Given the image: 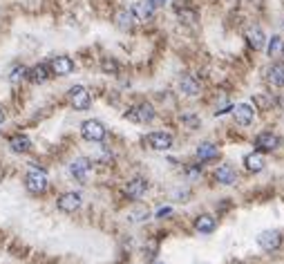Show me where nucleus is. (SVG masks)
I'll return each instance as SVG.
<instances>
[{
    "label": "nucleus",
    "mask_w": 284,
    "mask_h": 264,
    "mask_svg": "<svg viewBox=\"0 0 284 264\" xmlns=\"http://www.w3.org/2000/svg\"><path fill=\"white\" fill-rule=\"evenodd\" d=\"M49 186V179H47V173L43 168H29L27 175H25V188L29 190L32 195H43Z\"/></svg>",
    "instance_id": "f257e3e1"
},
{
    "label": "nucleus",
    "mask_w": 284,
    "mask_h": 264,
    "mask_svg": "<svg viewBox=\"0 0 284 264\" xmlns=\"http://www.w3.org/2000/svg\"><path fill=\"white\" fill-rule=\"evenodd\" d=\"M67 101H70V106L74 110H90L92 106V94L90 90L85 88V85H74V88L67 90Z\"/></svg>",
    "instance_id": "f03ea898"
},
{
    "label": "nucleus",
    "mask_w": 284,
    "mask_h": 264,
    "mask_svg": "<svg viewBox=\"0 0 284 264\" xmlns=\"http://www.w3.org/2000/svg\"><path fill=\"white\" fill-rule=\"evenodd\" d=\"M126 116H128L130 121H134V124L146 126V124H152L154 116H157V112H154V108L150 106V103L144 101V103H137V106H134Z\"/></svg>",
    "instance_id": "7ed1b4c3"
},
{
    "label": "nucleus",
    "mask_w": 284,
    "mask_h": 264,
    "mask_svg": "<svg viewBox=\"0 0 284 264\" xmlns=\"http://www.w3.org/2000/svg\"><path fill=\"white\" fill-rule=\"evenodd\" d=\"M81 134H83L85 141H94V144H96V141L106 139L108 130L98 119H88V121H83V126H81Z\"/></svg>",
    "instance_id": "20e7f679"
},
{
    "label": "nucleus",
    "mask_w": 284,
    "mask_h": 264,
    "mask_svg": "<svg viewBox=\"0 0 284 264\" xmlns=\"http://www.w3.org/2000/svg\"><path fill=\"white\" fill-rule=\"evenodd\" d=\"M257 244L262 247V251H267V253H273L282 247V233L275 231V229H267L262 231L260 235H257Z\"/></svg>",
    "instance_id": "39448f33"
},
{
    "label": "nucleus",
    "mask_w": 284,
    "mask_h": 264,
    "mask_svg": "<svg viewBox=\"0 0 284 264\" xmlns=\"http://www.w3.org/2000/svg\"><path fill=\"white\" fill-rule=\"evenodd\" d=\"M146 193H148V181L144 179V177H134V179H130L126 186H123V195L132 201L144 199Z\"/></svg>",
    "instance_id": "423d86ee"
},
{
    "label": "nucleus",
    "mask_w": 284,
    "mask_h": 264,
    "mask_svg": "<svg viewBox=\"0 0 284 264\" xmlns=\"http://www.w3.org/2000/svg\"><path fill=\"white\" fill-rule=\"evenodd\" d=\"M70 173H72V177L76 181H81V184H85L90 179V173H92V161L88 157H78V159H74V161L70 164Z\"/></svg>",
    "instance_id": "0eeeda50"
},
{
    "label": "nucleus",
    "mask_w": 284,
    "mask_h": 264,
    "mask_svg": "<svg viewBox=\"0 0 284 264\" xmlns=\"http://www.w3.org/2000/svg\"><path fill=\"white\" fill-rule=\"evenodd\" d=\"M146 141H148V146H150L152 150H159V152H164V150H170V148H172V134H170V132L154 130V132L148 134Z\"/></svg>",
    "instance_id": "6e6552de"
},
{
    "label": "nucleus",
    "mask_w": 284,
    "mask_h": 264,
    "mask_svg": "<svg viewBox=\"0 0 284 264\" xmlns=\"http://www.w3.org/2000/svg\"><path fill=\"white\" fill-rule=\"evenodd\" d=\"M280 144H282V139L277 137L275 132H260L255 137V148L260 150V152H273V150H277L280 148Z\"/></svg>",
    "instance_id": "1a4fd4ad"
},
{
    "label": "nucleus",
    "mask_w": 284,
    "mask_h": 264,
    "mask_svg": "<svg viewBox=\"0 0 284 264\" xmlns=\"http://www.w3.org/2000/svg\"><path fill=\"white\" fill-rule=\"evenodd\" d=\"M154 9H157V5H154L152 0H137L130 7L132 16L137 18V23H148L154 16Z\"/></svg>",
    "instance_id": "9d476101"
},
{
    "label": "nucleus",
    "mask_w": 284,
    "mask_h": 264,
    "mask_svg": "<svg viewBox=\"0 0 284 264\" xmlns=\"http://www.w3.org/2000/svg\"><path fill=\"white\" fill-rule=\"evenodd\" d=\"M233 119H235V124H239V126H251L253 119H255L253 103H237V106H233Z\"/></svg>",
    "instance_id": "9b49d317"
},
{
    "label": "nucleus",
    "mask_w": 284,
    "mask_h": 264,
    "mask_svg": "<svg viewBox=\"0 0 284 264\" xmlns=\"http://www.w3.org/2000/svg\"><path fill=\"white\" fill-rule=\"evenodd\" d=\"M49 72L54 76H67L74 72V60L70 56H54L49 60Z\"/></svg>",
    "instance_id": "f8f14e48"
},
{
    "label": "nucleus",
    "mask_w": 284,
    "mask_h": 264,
    "mask_svg": "<svg viewBox=\"0 0 284 264\" xmlns=\"http://www.w3.org/2000/svg\"><path fill=\"white\" fill-rule=\"evenodd\" d=\"M213 179L217 181V184H221V186H233V184L237 181V173H235V168H233V166L224 164V166H217V168H215Z\"/></svg>",
    "instance_id": "ddd939ff"
},
{
    "label": "nucleus",
    "mask_w": 284,
    "mask_h": 264,
    "mask_svg": "<svg viewBox=\"0 0 284 264\" xmlns=\"http://www.w3.org/2000/svg\"><path fill=\"white\" fill-rule=\"evenodd\" d=\"M267 81L273 90H282L284 88V63L280 60H275V63H271V67L267 70Z\"/></svg>",
    "instance_id": "4468645a"
},
{
    "label": "nucleus",
    "mask_w": 284,
    "mask_h": 264,
    "mask_svg": "<svg viewBox=\"0 0 284 264\" xmlns=\"http://www.w3.org/2000/svg\"><path fill=\"white\" fill-rule=\"evenodd\" d=\"M195 157L199 164H208V161L219 159V150L215 144H211V141H204V144H199V148L195 150Z\"/></svg>",
    "instance_id": "2eb2a0df"
},
{
    "label": "nucleus",
    "mask_w": 284,
    "mask_h": 264,
    "mask_svg": "<svg viewBox=\"0 0 284 264\" xmlns=\"http://www.w3.org/2000/svg\"><path fill=\"white\" fill-rule=\"evenodd\" d=\"M246 40H249L251 50H264V45H267V34H264V29L260 25H251L246 29Z\"/></svg>",
    "instance_id": "dca6fc26"
},
{
    "label": "nucleus",
    "mask_w": 284,
    "mask_h": 264,
    "mask_svg": "<svg viewBox=\"0 0 284 264\" xmlns=\"http://www.w3.org/2000/svg\"><path fill=\"white\" fill-rule=\"evenodd\" d=\"M83 204V197L78 193H65L58 197V208L63 213H76Z\"/></svg>",
    "instance_id": "f3484780"
},
{
    "label": "nucleus",
    "mask_w": 284,
    "mask_h": 264,
    "mask_svg": "<svg viewBox=\"0 0 284 264\" xmlns=\"http://www.w3.org/2000/svg\"><path fill=\"white\" fill-rule=\"evenodd\" d=\"M264 166H267V159H264V155L260 150L249 152V155L244 157V168L249 170V173H262Z\"/></svg>",
    "instance_id": "a211bd4d"
},
{
    "label": "nucleus",
    "mask_w": 284,
    "mask_h": 264,
    "mask_svg": "<svg viewBox=\"0 0 284 264\" xmlns=\"http://www.w3.org/2000/svg\"><path fill=\"white\" fill-rule=\"evenodd\" d=\"M49 74H52V72H49V65L38 63V65L29 67L27 74H25V78H27V81H32V83H36V85H40V83H45V81H47Z\"/></svg>",
    "instance_id": "6ab92c4d"
},
{
    "label": "nucleus",
    "mask_w": 284,
    "mask_h": 264,
    "mask_svg": "<svg viewBox=\"0 0 284 264\" xmlns=\"http://www.w3.org/2000/svg\"><path fill=\"white\" fill-rule=\"evenodd\" d=\"M179 90H181V94H186V96H199L201 94L199 81H197L195 76H190V74L179 78Z\"/></svg>",
    "instance_id": "aec40b11"
},
{
    "label": "nucleus",
    "mask_w": 284,
    "mask_h": 264,
    "mask_svg": "<svg viewBox=\"0 0 284 264\" xmlns=\"http://www.w3.org/2000/svg\"><path fill=\"white\" fill-rule=\"evenodd\" d=\"M114 23H116L119 29H123V32H130V29L134 27V23H137V18L132 16L130 9H119L114 14Z\"/></svg>",
    "instance_id": "412c9836"
},
{
    "label": "nucleus",
    "mask_w": 284,
    "mask_h": 264,
    "mask_svg": "<svg viewBox=\"0 0 284 264\" xmlns=\"http://www.w3.org/2000/svg\"><path fill=\"white\" fill-rule=\"evenodd\" d=\"M215 229H217V219H215L213 215H199V217L195 219V231L197 233L208 235V233H213Z\"/></svg>",
    "instance_id": "4be33fe9"
},
{
    "label": "nucleus",
    "mask_w": 284,
    "mask_h": 264,
    "mask_svg": "<svg viewBox=\"0 0 284 264\" xmlns=\"http://www.w3.org/2000/svg\"><path fill=\"white\" fill-rule=\"evenodd\" d=\"M9 148L18 152V155H23V152H27L32 148V139H29L27 134H14V137L9 139Z\"/></svg>",
    "instance_id": "5701e85b"
},
{
    "label": "nucleus",
    "mask_w": 284,
    "mask_h": 264,
    "mask_svg": "<svg viewBox=\"0 0 284 264\" xmlns=\"http://www.w3.org/2000/svg\"><path fill=\"white\" fill-rule=\"evenodd\" d=\"M177 18H179V23L181 25H186V27H190V25H197V11L195 9H190V7H181V9H177Z\"/></svg>",
    "instance_id": "b1692460"
},
{
    "label": "nucleus",
    "mask_w": 284,
    "mask_h": 264,
    "mask_svg": "<svg viewBox=\"0 0 284 264\" xmlns=\"http://www.w3.org/2000/svg\"><path fill=\"white\" fill-rule=\"evenodd\" d=\"M267 45H269V56L271 58H277L282 54V50H284V40L280 38V36H273V38H269Z\"/></svg>",
    "instance_id": "393cba45"
},
{
    "label": "nucleus",
    "mask_w": 284,
    "mask_h": 264,
    "mask_svg": "<svg viewBox=\"0 0 284 264\" xmlns=\"http://www.w3.org/2000/svg\"><path fill=\"white\" fill-rule=\"evenodd\" d=\"M253 101H255L262 110H271V108H273V103H275L273 99H271V94H267V92H262V94H255V99H253Z\"/></svg>",
    "instance_id": "a878e982"
},
{
    "label": "nucleus",
    "mask_w": 284,
    "mask_h": 264,
    "mask_svg": "<svg viewBox=\"0 0 284 264\" xmlns=\"http://www.w3.org/2000/svg\"><path fill=\"white\" fill-rule=\"evenodd\" d=\"M101 70L106 72V74H119V65H116L114 58H103L101 60Z\"/></svg>",
    "instance_id": "bb28decb"
},
{
    "label": "nucleus",
    "mask_w": 284,
    "mask_h": 264,
    "mask_svg": "<svg viewBox=\"0 0 284 264\" xmlns=\"http://www.w3.org/2000/svg\"><path fill=\"white\" fill-rule=\"evenodd\" d=\"M25 74H27V70H25L23 65H18V67H14V72H11L9 81H11V83H18L21 78H25Z\"/></svg>",
    "instance_id": "cd10ccee"
},
{
    "label": "nucleus",
    "mask_w": 284,
    "mask_h": 264,
    "mask_svg": "<svg viewBox=\"0 0 284 264\" xmlns=\"http://www.w3.org/2000/svg\"><path fill=\"white\" fill-rule=\"evenodd\" d=\"M181 121H184V124H186V126L199 128V119H197V116H195V114H184V116H181Z\"/></svg>",
    "instance_id": "c85d7f7f"
},
{
    "label": "nucleus",
    "mask_w": 284,
    "mask_h": 264,
    "mask_svg": "<svg viewBox=\"0 0 284 264\" xmlns=\"http://www.w3.org/2000/svg\"><path fill=\"white\" fill-rule=\"evenodd\" d=\"M172 213V208H161V211L157 213V217H166V215H170Z\"/></svg>",
    "instance_id": "c756f323"
},
{
    "label": "nucleus",
    "mask_w": 284,
    "mask_h": 264,
    "mask_svg": "<svg viewBox=\"0 0 284 264\" xmlns=\"http://www.w3.org/2000/svg\"><path fill=\"white\" fill-rule=\"evenodd\" d=\"M5 121V112H3V108H0V124Z\"/></svg>",
    "instance_id": "7c9ffc66"
},
{
    "label": "nucleus",
    "mask_w": 284,
    "mask_h": 264,
    "mask_svg": "<svg viewBox=\"0 0 284 264\" xmlns=\"http://www.w3.org/2000/svg\"><path fill=\"white\" fill-rule=\"evenodd\" d=\"M152 3H154V5H157V7H159V5H164L166 0H152Z\"/></svg>",
    "instance_id": "2f4dec72"
},
{
    "label": "nucleus",
    "mask_w": 284,
    "mask_h": 264,
    "mask_svg": "<svg viewBox=\"0 0 284 264\" xmlns=\"http://www.w3.org/2000/svg\"><path fill=\"white\" fill-rule=\"evenodd\" d=\"M282 54H284V50H282Z\"/></svg>",
    "instance_id": "473e14b6"
}]
</instances>
